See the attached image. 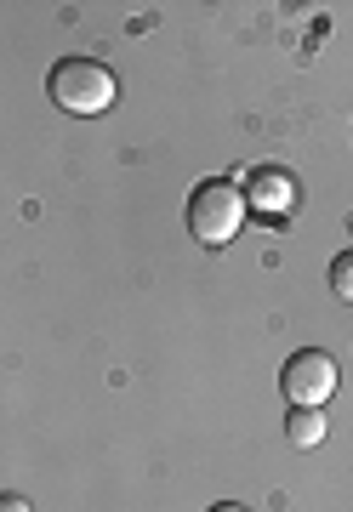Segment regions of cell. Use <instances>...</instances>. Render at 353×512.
<instances>
[{"label":"cell","mask_w":353,"mask_h":512,"mask_svg":"<svg viewBox=\"0 0 353 512\" xmlns=\"http://www.w3.org/2000/svg\"><path fill=\"white\" fill-rule=\"evenodd\" d=\"M0 512H35V507H29L23 495H0Z\"/></svg>","instance_id":"cell-7"},{"label":"cell","mask_w":353,"mask_h":512,"mask_svg":"<svg viewBox=\"0 0 353 512\" xmlns=\"http://www.w3.org/2000/svg\"><path fill=\"white\" fill-rule=\"evenodd\" d=\"M240 222H245V194L234 183H223V177H211V183H200L188 194V234L200 245H211V251L240 234Z\"/></svg>","instance_id":"cell-2"},{"label":"cell","mask_w":353,"mask_h":512,"mask_svg":"<svg viewBox=\"0 0 353 512\" xmlns=\"http://www.w3.org/2000/svg\"><path fill=\"white\" fill-rule=\"evenodd\" d=\"M46 92L63 114H103L114 109V74L97 57H63V63H52Z\"/></svg>","instance_id":"cell-1"},{"label":"cell","mask_w":353,"mask_h":512,"mask_svg":"<svg viewBox=\"0 0 353 512\" xmlns=\"http://www.w3.org/2000/svg\"><path fill=\"white\" fill-rule=\"evenodd\" d=\"M285 439L297 444V450H314V444L325 439V416H319V410H291V416H285Z\"/></svg>","instance_id":"cell-5"},{"label":"cell","mask_w":353,"mask_h":512,"mask_svg":"<svg viewBox=\"0 0 353 512\" xmlns=\"http://www.w3.org/2000/svg\"><path fill=\"white\" fill-rule=\"evenodd\" d=\"M279 387H285V399L297 404V410H319V404L336 393V359L325 348L291 353L285 370H279Z\"/></svg>","instance_id":"cell-3"},{"label":"cell","mask_w":353,"mask_h":512,"mask_svg":"<svg viewBox=\"0 0 353 512\" xmlns=\"http://www.w3.org/2000/svg\"><path fill=\"white\" fill-rule=\"evenodd\" d=\"M297 205V177L279 171V165H262L245 177V211H262V217H291Z\"/></svg>","instance_id":"cell-4"},{"label":"cell","mask_w":353,"mask_h":512,"mask_svg":"<svg viewBox=\"0 0 353 512\" xmlns=\"http://www.w3.org/2000/svg\"><path fill=\"white\" fill-rule=\"evenodd\" d=\"M211 512H251V507H240V501H217Z\"/></svg>","instance_id":"cell-8"},{"label":"cell","mask_w":353,"mask_h":512,"mask_svg":"<svg viewBox=\"0 0 353 512\" xmlns=\"http://www.w3.org/2000/svg\"><path fill=\"white\" fill-rule=\"evenodd\" d=\"M331 291L342 296V302H353V245H348V251H336V262H331Z\"/></svg>","instance_id":"cell-6"}]
</instances>
